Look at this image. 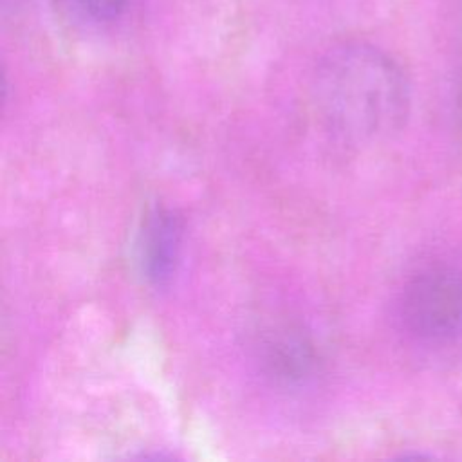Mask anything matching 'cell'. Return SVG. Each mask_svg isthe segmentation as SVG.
Wrapping results in <instances>:
<instances>
[{
	"mask_svg": "<svg viewBox=\"0 0 462 462\" xmlns=\"http://www.w3.org/2000/svg\"><path fill=\"white\" fill-rule=\"evenodd\" d=\"M309 94L325 130L352 146L392 137L410 112V87L401 67L361 42L328 49L312 69Z\"/></svg>",
	"mask_w": 462,
	"mask_h": 462,
	"instance_id": "cell-1",
	"label": "cell"
},
{
	"mask_svg": "<svg viewBox=\"0 0 462 462\" xmlns=\"http://www.w3.org/2000/svg\"><path fill=\"white\" fill-rule=\"evenodd\" d=\"M397 321L422 345L457 339L462 334V271L444 260L411 271L397 294Z\"/></svg>",
	"mask_w": 462,
	"mask_h": 462,
	"instance_id": "cell-2",
	"label": "cell"
},
{
	"mask_svg": "<svg viewBox=\"0 0 462 462\" xmlns=\"http://www.w3.org/2000/svg\"><path fill=\"white\" fill-rule=\"evenodd\" d=\"M263 374L276 384L298 388L309 384L319 372V350L303 327L278 325L269 328L258 343Z\"/></svg>",
	"mask_w": 462,
	"mask_h": 462,
	"instance_id": "cell-3",
	"label": "cell"
},
{
	"mask_svg": "<svg viewBox=\"0 0 462 462\" xmlns=\"http://www.w3.org/2000/svg\"><path fill=\"white\" fill-rule=\"evenodd\" d=\"M182 245V220L177 211L157 206L141 227L137 251L144 278L153 285H164L173 276Z\"/></svg>",
	"mask_w": 462,
	"mask_h": 462,
	"instance_id": "cell-4",
	"label": "cell"
},
{
	"mask_svg": "<svg viewBox=\"0 0 462 462\" xmlns=\"http://www.w3.org/2000/svg\"><path fill=\"white\" fill-rule=\"evenodd\" d=\"M135 0H51L54 13L78 31H105L123 22Z\"/></svg>",
	"mask_w": 462,
	"mask_h": 462,
	"instance_id": "cell-5",
	"label": "cell"
}]
</instances>
